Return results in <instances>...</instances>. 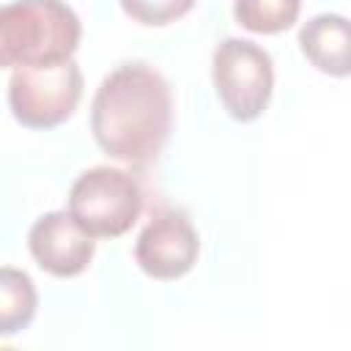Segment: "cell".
I'll list each match as a JSON object with an SVG mask.
<instances>
[{"label": "cell", "instance_id": "obj_1", "mask_svg": "<svg viewBox=\"0 0 351 351\" xmlns=\"http://www.w3.org/2000/svg\"><path fill=\"white\" fill-rule=\"evenodd\" d=\"M173 129V93L148 63H121L96 88L90 132L99 148L132 167L159 159Z\"/></svg>", "mask_w": 351, "mask_h": 351}, {"label": "cell", "instance_id": "obj_2", "mask_svg": "<svg viewBox=\"0 0 351 351\" xmlns=\"http://www.w3.org/2000/svg\"><path fill=\"white\" fill-rule=\"evenodd\" d=\"M82 25L63 0H14L0 8V63L5 69L74 58Z\"/></svg>", "mask_w": 351, "mask_h": 351}, {"label": "cell", "instance_id": "obj_3", "mask_svg": "<svg viewBox=\"0 0 351 351\" xmlns=\"http://www.w3.org/2000/svg\"><path fill=\"white\" fill-rule=\"evenodd\" d=\"M143 184L132 170L96 165L69 189V211L90 236L115 239L132 230L143 214Z\"/></svg>", "mask_w": 351, "mask_h": 351}, {"label": "cell", "instance_id": "obj_4", "mask_svg": "<svg viewBox=\"0 0 351 351\" xmlns=\"http://www.w3.org/2000/svg\"><path fill=\"white\" fill-rule=\"evenodd\" d=\"M82 99V71L74 58L11 69L8 107L27 129H52L69 121Z\"/></svg>", "mask_w": 351, "mask_h": 351}, {"label": "cell", "instance_id": "obj_5", "mask_svg": "<svg viewBox=\"0 0 351 351\" xmlns=\"http://www.w3.org/2000/svg\"><path fill=\"white\" fill-rule=\"evenodd\" d=\"M211 80L219 104L233 121H255L274 90L271 55L247 38H225L211 55Z\"/></svg>", "mask_w": 351, "mask_h": 351}, {"label": "cell", "instance_id": "obj_6", "mask_svg": "<svg viewBox=\"0 0 351 351\" xmlns=\"http://www.w3.org/2000/svg\"><path fill=\"white\" fill-rule=\"evenodd\" d=\"M200 236L184 208H159L151 214L134 244L137 266L154 280H178L197 263Z\"/></svg>", "mask_w": 351, "mask_h": 351}, {"label": "cell", "instance_id": "obj_7", "mask_svg": "<svg viewBox=\"0 0 351 351\" xmlns=\"http://www.w3.org/2000/svg\"><path fill=\"white\" fill-rule=\"evenodd\" d=\"M90 236L71 211H47L27 230V250L38 269L52 277H77L88 269L96 252Z\"/></svg>", "mask_w": 351, "mask_h": 351}, {"label": "cell", "instance_id": "obj_8", "mask_svg": "<svg viewBox=\"0 0 351 351\" xmlns=\"http://www.w3.org/2000/svg\"><path fill=\"white\" fill-rule=\"evenodd\" d=\"M299 49L321 74L351 77V19L315 14L299 27Z\"/></svg>", "mask_w": 351, "mask_h": 351}, {"label": "cell", "instance_id": "obj_9", "mask_svg": "<svg viewBox=\"0 0 351 351\" xmlns=\"http://www.w3.org/2000/svg\"><path fill=\"white\" fill-rule=\"evenodd\" d=\"M38 307L36 285L27 271L3 266L0 271V335H16L27 329Z\"/></svg>", "mask_w": 351, "mask_h": 351}, {"label": "cell", "instance_id": "obj_10", "mask_svg": "<svg viewBox=\"0 0 351 351\" xmlns=\"http://www.w3.org/2000/svg\"><path fill=\"white\" fill-rule=\"evenodd\" d=\"M302 11V0H236L233 16L236 22L261 36H274L288 30Z\"/></svg>", "mask_w": 351, "mask_h": 351}, {"label": "cell", "instance_id": "obj_11", "mask_svg": "<svg viewBox=\"0 0 351 351\" xmlns=\"http://www.w3.org/2000/svg\"><path fill=\"white\" fill-rule=\"evenodd\" d=\"M195 0H121V8L129 19L148 25V27H162L170 25L192 11Z\"/></svg>", "mask_w": 351, "mask_h": 351}]
</instances>
